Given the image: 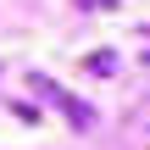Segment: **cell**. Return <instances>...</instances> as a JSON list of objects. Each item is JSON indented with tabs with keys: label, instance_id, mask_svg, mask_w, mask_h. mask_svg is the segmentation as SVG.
Listing matches in <instances>:
<instances>
[{
	"label": "cell",
	"instance_id": "obj_1",
	"mask_svg": "<svg viewBox=\"0 0 150 150\" xmlns=\"http://www.w3.org/2000/svg\"><path fill=\"white\" fill-rule=\"evenodd\" d=\"M33 89H39V95H45V100H50V106H56V111H61V117H67L72 128H95V106H83V100H72V95H67L61 83H50V78H39Z\"/></svg>",
	"mask_w": 150,
	"mask_h": 150
}]
</instances>
